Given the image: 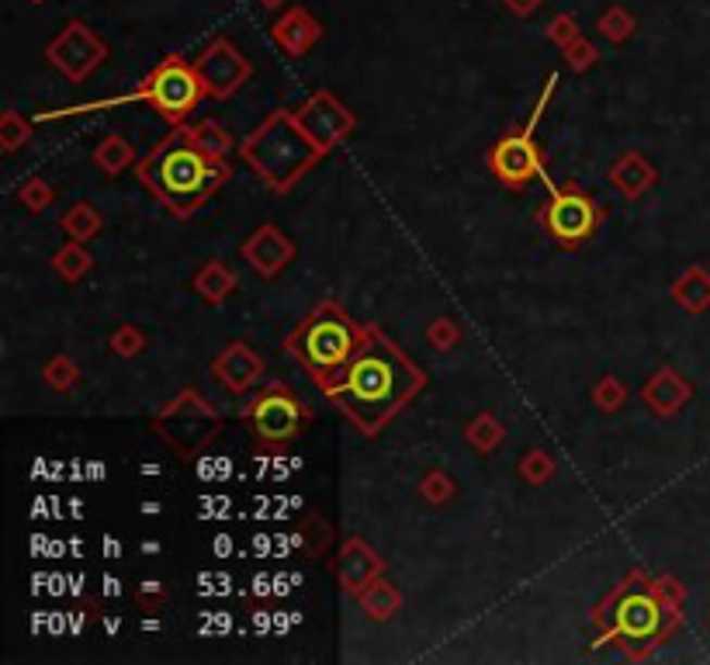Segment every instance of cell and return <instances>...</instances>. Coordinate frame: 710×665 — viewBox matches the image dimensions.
Instances as JSON below:
<instances>
[{"label": "cell", "mask_w": 710, "mask_h": 665, "mask_svg": "<svg viewBox=\"0 0 710 665\" xmlns=\"http://www.w3.org/2000/svg\"><path fill=\"white\" fill-rule=\"evenodd\" d=\"M95 268V257L87 254V246L80 243V239H70L60 254L52 257V271L60 274L66 284H77V281H84V274Z\"/></svg>", "instance_id": "7402d4cb"}, {"label": "cell", "mask_w": 710, "mask_h": 665, "mask_svg": "<svg viewBox=\"0 0 710 665\" xmlns=\"http://www.w3.org/2000/svg\"><path fill=\"white\" fill-rule=\"evenodd\" d=\"M198 77L204 84V94L215 101H226L233 98V94L247 84L250 77V63L242 60V56L226 42V39H219L209 46V52L198 60Z\"/></svg>", "instance_id": "8fae6325"}, {"label": "cell", "mask_w": 710, "mask_h": 665, "mask_svg": "<svg viewBox=\"0 0 710 665\" xmlns=\"http://www.w3.org/2000/svg\"><path fill=\"white\" fill-rule=\"evenodd\" d=\"M669 589L651 586L645 576H631L624 586L613 589L607 606L596 614L600 624V641H651L669 635V627L676 624V606L665 600Z\"/></svg>", "instance_id": "5b68a950"}, {"label": "cell", "mask_w": 710, "mask_h": 665, "mask_svg": "<svg viewBox=\"0 0 710 665\" xmlns=\"http://www.w3.org/2000/svg\"><path fill=\"white\" fill-rule=\"evenodd\" d=\"M672 298L689 312H703L710 306V278L700 268L686 271L676 284H672Z\"/></svg>", "instance_id": "44dd1931"}, {"label": "cell", "mask_w": 710, "mask_h": 665, "mask_svg": "<svg viewBox=\"0 0 710 665\" xmlns=\"http://www.w3.org/2000/svg\"><path fill=\"white\" fill-rule=\"evenodd\" d=\"M146 347V336H142V330L139 327H119L115 330V336H111V350H115L119 357H136L139 350Z\"/></svg>", "instance_id": "1f68e13d"}, {"label": "cell", "mask_w": 710, "mask_h": 665, "mask_svg": "<svg viewBox=\"0 0 710 665\" xmlns=\"http://www.w3.org/2000/svg\"><path fill=\"white\" fill-rule=\"evenodd\" d=\"M510 4H513V11H516V14H527V11L537 4V0H510Z\"/></svg>", "instance_id": "d590c367"}, {"label": "cell", "mask_w": 710, "mask_h": 665, "mask_svg": "<svg viewBox=\"0 0 710 665\" xmlns=\"http://www.w3.org/2000/svg\"><path fill=\"white\" fill-rule=\"evenodd\" d=\"M60 225H63V233H66L70 239L87 243V239H95V236L104 230V219H101V212H98L95 205L77 201V205H73L70 212L60 219Z\"/></svg>", "instance_id": "603a6c76"}, {"label": "cell", "mask_w": 710, "mask_h": 665, "mask_svg": "<svg viewBox=\"0 0 710 665\" xmlns=\"http://www.w3.org/2000/svg\"><path fill=\"white\" fill-rule=\"evenodd\" d=\"M49 60L60 66L70 81H84L90 70H95L104 60V49L90 39L87 28L70 25L66 35L55 46H49Z\"/></svg>", "instance_id": "5bb4252c"}, {"label": "cell", "mask_w": 710, "mask_h": 665, "mask_svg": "<svg viewBox=\"0 0 710 665\" xmlns=\"http://www.w3.org/2000/svg\"><path fill=\"white\" fill-rule=\"evenodd\" d=\"M558 87V73H551L548 84H545V94H540L537 108L531 111V122L523 125L520 132H510V136H502L493 149H489V170L499 184H507L510 192H523V187H531L534 181H545L548 192H558V184L548 177L545 170V157H540V146L534 143V128L540 125L548 111V101Z\"/></svg>", "instance_id": "52a82bcc"}, {"label": "cell", "mask_w": 710, "mask_h": 665, "mask_svg": "<svg viewBox=\"0 0 710 665\" xmlns=\"http://www.w3.org/2000/svg\"><path fill=\"white\" fill-rule=\"evenodd\" d=\"M201 98H209V94H204L198 66H188L180 56H171V60H163L133 94H125V98L95 101V104H84V108L46 111V115H39V119H70V115H87V111H101V108H119V104H128V101H146L163 122L184 125V119H188L191 111L201 104Z\"/></svg>", "instance_id": "8992f818"}, {"label": "cell", "mask_w": 710, "mask_h": 665, "mask_svg": "<svg viewBox=\"0 0 710 665\" xmlns=\"http://www.w3.org/2000/svg\"><path fill=\"white\" fill-rule=\"evenodd\" d=\"M136 177L163 201L174 215L188 219L198 208L209 205V198L219 192L222 184L233 177V170L226 157H212L195 139L191 125H174L160 146L149 153L139 167Z\"/></svg>", "instance_id": "7a4b0ae2"}, {"label": "cell", "mask_w": 710, "mask_h": 665, "mask_svg": "<svg viewBox=\"0 0 710 665\" xmlns=\"http://www.w3.org/2000/svg\"><path fill=\"white\" fill-rule=\"evenodd\" d=\"M323 157V149L298 125L295 111H274L239 143V160L250 163L253 174L282 195L291 192L298 177H306Z\"/></svg>", "instance_id": "3957f363"}, {"label": "cell", "mask_w": 710, "mask_h": 665, "mask_svg": "<svg viewBox=\"0 0 710 665\" xmlns=\"http://www.w3.org/2000/svg\"><path fill=\"white\" fill-rule=\"evenodd\" d=\"M454 492H458V485L447 471H426L423 482H420V496L434 506H444L447 500H454Z\"/></svg>", "instance_id": "4316f807"}, {"label": "cell", "mask_w": 710, "mask_h": 665, "mask_svg": "<svg viewBox=\"0 0 710 665\" xmlns=\"http://www.w3.org/2000/svg\"><path fill=\"white\" fill-rule=\"evenodd\" d=\"M537 222L555 243L575 250V246H583L586 239H593L596 230H600L603 208L596 205V198L583 192V187L565 184V187H558V192H551V198L537 208Z\"/></svg>", "instance_id": "9c48e42d"}, {"label": "cell", "mask_w": 710, "mask_h": 665, "mask_svg": "<svg viewBox=\"0 0 710 665\" xmlns=\"http://www.w3.org/2000/svg\"><path fill=\"white\" fill-rule=\"evenodd\" d=\"M385 572V562L375 555V547L361 538H347L340 547V558H336V582H340L344 593L358 596L368 582H375Z\"/></svg>", "instance_id": "4fadbf2b"}, {"label": "cell", "mask_w": 710, "mask_h": 665, "mask_svg": "<svg viewBox=\"0 0 710 665\" xmlns=\"http://www.w3.org/2000/svg\"><path fill=\"white\" fill-rule=\"evenodd\" d=\"M295 119L298 125H302L309 132V139L323 149V153H329L333 146H340L350 132H353V115L350 111L333 98V94L320 90V94H312V98L295 111Z\"/></svg>", "instance_id": "30bf717a"}, {"label": "cell", "mask_w": 710, "mask_h": 665, "mask_svg": "<svg viewBox=\"0 0 710 665\" xmlns=\"http://www.w3.org/2000/svg\"><path fill=\"white\" fill-rule=\"evenodd\" d=\"M610 184L621 192L624 198H631V201H638L651 184H656V167H651L642 153H624L621 160L613 163V170H610Z\"/></svg>", "instance_id": "e0dca14e"}, {"label": "cell", "mask_w": 710, "mask_h": 665, "mask_svg": "<svg viewBox=\"0 0 710 665\" xmlns=\"http://www.w3.org/2000/svg\"><path fill=\"white\" fill-rule=\"evenodd\" d=\"M195 128V139L209 149L212 157H226L229 149H233V136L226 128H222L215 119H204V122H198V125H191Z\"/></svg>", "instance_id": "d4e9b609"}, {"label": "cell", "mask_w": 710, "mask_h": 665, "mask_svg": "<svg viewBox=\"0 0 710 665\" xmlns=\"http://www.w3.org/2000/svg\"><path fill=\"white\" fill-rule=\"evenodd\" d=\"M555 475V461H551V454L548 451H527L520 458V479L523 482H531V485H545L548 479Z\"/></svg>", "instance_id": "484cf974"}, {"label": "cell", "mask_w": 710, "mask_h": 665, "mask_svg": "<svg viewBox=\"0 0 710 665\" xmlns=\"http://www.w3.org/2000/svg\"><path fill=\"white\" fill-rule=\"evenodd\" d=\"M368 327H358L340 301L323 298L285 340V350L306 368L315 385L340 371L364 344Z\"/></svg>", "instance_id": "277c9868"}, {"label": "cell", "mask_w": 710, "mask_h": 665, "mask_svg": "<svg viewBox=\"0 0 710 665\" xmlns=\"http://www.w3.org/2000/svg\"><path fill=\"white\" fill-rule=\"evenodd\" d=\"M239 257L247 260L257 274L277 278L295 260V243L282 230H277V225L267 222V225H260V230L250 239H242Z\"/></svg>", "instance_id": "7c38bea8"}, {"label": "cell", "mask_w": 710, "mask_h": 665, "mask_svg": "<svg viewBox=\"0 0 710 665\" xmlns=\"http://www.w3.org/2000/svg\"><path fill=\"white\" fill-rule=\"evenodd\" d=\"M423 389L426 371L413 365L378 327H368L358 354L320 382V392L368 436H375Z\"/></svg>", "instance_id": "6da1fadb"}, {"label": "cell", "mask_w": 710, "mask_h": 665, "mask_svg": "<svg viewBox=\"0 0 710 665\" xmlns=\"http://www.w3.org/2000/svg\"><path fill=\"white\" fill-rule=\"evenodd\" d=\"M166 600V593L160 589V582H142L139 586V603L142 606H157V603H163Z\"/></svg>", "instance_id": "836d02e7"}, {"label": "cell", "mask_w": 710, "mask_h": 665, "mask_svg": "<svg viewBox=\"0 0 710 665\" xmlns=\"http://www.w3.org/2000/svg\"><path fill=\"white\" fill-rule=\"evenodd\" d=\"M426 340H429V347H434V350H451L461 340V330L454 327L451 319H434V322H429V330H426Z\"/></svg>", "instance_id": "d6a6232c"}, {"label": "cell", "mask_w": 710, "mask_h": 665, "mask_svg": "<svg viewBox=\"0 0 710 665\" xmlns=\"http://www.w3.org/2000/svg\"><path fill=\"white\" fill-rule=\"evenodd\" d=\"M17 198H22V205L28 208V212H46V208L52 205V198H55V192L42 177H32L28 184H22Z\"/></svg>", "instance_id": "4dcf8cb0"}, {"label": "cell", "mask_w": 710, "mask_h": 665, "mask_svg": "<svg viewBox=\"0 0 710 665\" xmlns=\"http://www.w3.org/2000/svg\"><path fill=\"white\" fill-rule=\"evenodd\" d=\"M464 441H469L478 454H493L502 441H507V430H502V423L493 412H478L475 420L464 427Z\"/></svg>", "instance_id": "cb8c5ba5"}, {"label": "cell", "mask_w": 710, "mask_h": 665, "mask_svg": "<svg viewBox=\"0 0 710 665\" xmlns=\"http://www.w3.org/2000/svg\"><path fill=\"white\" fill-rule=\"evenodd\" d=\"M642 398L645 403L656 409L659 416H672V412H680V406L689 398V385L683 382V378L672 371V368H662V371H656L645 382V389H642Z\"/></svg>", "instance_id": "2e32d148"}, {"label": "cell", "mask_w": 710, "mask_h": 665, "mask_svg": "<svg viewBox=\"0 0 710 665\" xmlns=\"http://www.w3.org/2000/svg\"><path fill=\"white\" fill-rule=\"evenodd\" d=\"M593 403L600 406V409H607V412L621 409V406L627 403V389H624L621 378H613V374L600 378V382H596V389H593Z\"/></svg>", "instance_id": "f1b7e54d"}, {"label": "cell", "mask_w": 710, "mask_h": 665, "mask_svg": "<svg viewBox=\"0 0 710 665\" xmlns=\"http://www.w3.org/2000/svg\"><path fill=\"white\" fill-rule=\"evenodd\" d=\"M239 416L264 444H288L309 427V409L302 406V398L277 382L253 392L250 403H242Z\"/></svg>", "instance_id": "ba28073f"}, {"label": "cell", "mask_w": 710, "mask_h": 665, "mask_svg": "<svg viewBox=\"0 0 710 665\" xmlns=\"http://www.w3.org/2000/svg\"><path fill=\"white\" fill-rule=\"evenodd\" d=\"M215 382L226 385L233 395H247L260 378H264V360H260L257 350H250L247 344H229L215 357Z\"/></svg>", "instance_id": "9a60e30c"}, {"label": "cell", "mask_w": 710, "mask_h": 665, "mask_svg": "<svg viewBox=\"0 0 710 665\" xmlns=\"http://www.w3.org/2000/svg\"><path fill=\"white\" fill-rule=\"evenodd\" d=\"M358 606L371 620H391L402 606V593L385 576H378L375 582H368L358 593Z\"/></svg>", "instance_id": "ac0fdd59"}, {"label": "cell", "mask_w": 710, "mask_h": 665, "mask_svg": "<svg viewBox=\"0 0 710 665\" xmlns=\"http://www.w3.org/2000/svg\"><path fill=\"white\" fill-rule=\"evenodd\" d=\"M32 139V125L17 115V111H4L0 115V146H4V153H14L17 146H25Z\"/></svg>", "instance_id": "83f0119b"}, {"label": "cell", "mask_w": 710, "mask_h": 665, "mask_svg": "<svg viewBox=\"0 0 710 665\" xmlns=\"http://www.w3.org/2000/svg\"><path fill=\"white\" fill-rule=\"evenodd\" d=\"M77 374H80V371H77V365H73V360H70V357H63V354H60V357H52L49 365H46V371H42L46 385H49L52 392H66L73 382H77Z\"/></svg>", "instance_id": "f546056e"}, {"label": "cell", "mask_w": 710, "mask_h": 665, "mask_svg": "<svg viewBox=\"0 0 710 665\" xmlns=\"http://www.w3.org/2000/svg\"><path fill=\"white\" fill-rule=\"evenodd\" d=\"M195 292L204 298V301H212V306H219L222 298H229L236 292V271L229 268V263H222V260H209L204 268L198 271L195 278Z\"/></svg>", "instance_id": "d6986e66"}, {"label": "cell", "mask_w": 710, "mask_h": 665, "mask_svg": "<svg viewBox=\"0 0 710 665\" xmlns=\"http://www.w3.org/2000/svg\"><path fill=\"white\" fill-rule=\"evenodd\" d=\"M569 60H572V66H575V70H586V66H589V63L596 60V56H593V49H589V46L583 42V46H572Z\"/></svg>", "instance_id": "e575fe53"}, {"label": "cell", "mask_w": 710, "mask_h": 665, "mask_svg": "<svg viewBox=\"0 0 710 665\" xmlns=\"http://www.w3.org/2000/svg\"><path fill=\"white\" fill-rule=\"evenodd\" d=\"M133 163H136V149H133V143H128L125 136H119V132H111V136H104L95 146V167L101 170V174H108V177H119L122 170H128Z\"/></svg>", "instance_id": "ffe728a7"}]
</instances>
